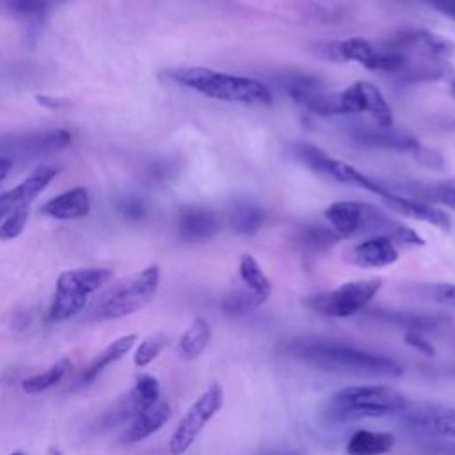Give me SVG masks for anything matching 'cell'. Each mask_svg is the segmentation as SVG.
<instances>
[{"mask_svg":"<svg viewBox=\"0 0 455 455\" xmlns=\"http://www.w3.org/2000/svg\"><path fill=\"white\" fill-rule=\"evenodd\" d=\"M167 341H169V338H167L165 334H162V332L146 338V339L137 347V350H135V354H133V364H135L137 368H144V366H148L149 363H153V361L162 354V350L167 347Z\"/></svg>","mask_w":455,"mask_h":455,"instance_id":"obj_27","label":"cell"},{"mask_svg":"<svg viewBox=\"0 0 455 455\" xmlns=\"http://www.w3.org/2000/svg\"><path fill=\"white\" fill-rule=\"evenodd\" d=\"M171 414H172L171 405L165 400L155 402L151 407H148L146 411L137 414L128 423V427L123 430L119 441L123 444H133V443H139V441L149 437L151 434L158 432L171 419Z\"/></svg>","mask_w":455,"mask_h":455,"instance_id":"obj_17","label":"cell"},{"mask_svg":"<svg viewBox=\"0 0 455 455\" xmlns=\"http://www.w3.org/2000/svg\"><path fill=\"white\" fill-rule=\"evenodd\" d=\"M160 286V267L149 265L144 270L119 281L108 290L94 307L96 320H114L128 316L146 307Z\"/></svg>","mask_w":455,"mask_h":455,"instance_id":"obj_6","label":"cell"},{"mask_svg":"<svg viewBox=\"0 0 455 455\" xmlns=\"http://www.w3.org/2000/svg\"><path fill=\"white\" fill-rule=\"evenodd\" d=\"M119 208H121V212H123V215H124V217L133 219V220H137V219L144 217V213H146L144 204H142L139 199H135V197H128V199H124V201L119 204Z\"/></svg>","mask_w":455,"mask_h":455,"instance_id":"obj_34","label":"cell"},{"mask_svg":"<svg viewBox=\"0 0 455 455\" xmlns=\"http://www.w3.org/2000/svg\"><path fill=\"white\" fill-rule=\"evenodd\" d=\"M380 286H382L380 279H359V281L343 283L341 286L331 291L316 293L306 299V306L323 316H334V318L352 316L371 302V299L377 295Z\"/></svg>","mask_w":455,"mask_h":455,"instance_id":"obj_9","label":"cell"},{"mask_svg":"<svg viewBox=\"0 0 455 455\" xmlns=\"http://www.w3.org/2000/svg\"><path fill=\"white\" fill-rule=\"evenodd\" d=\"M300 240H302V245L311 251H323L334 245L339 240V236L334 233L332 228L327 229L322 226H313L300 235Z\"/></svg>","mask_w":455,"mask_h":455,"instance_id":"obj_28","label":"cell"},{"mask_svg":"<svg viewBox=\"0 0 455 455\" xmlns=\"http://www.w3.org/2000/svg\"><path fill=\"white\" fill-rule=\"evenodd\" d=\"M451 91H453V94H455V78H453V84H451Z\"/></svg>","mask_w":455,"mask_h":455,"instance_id":"obj_43","label":"cell"},{"mask_svg":"<svg viewBox=\"0 0 455 455\" xmlns=\"http://www.w3.org/2000/svg\"><path fill=\"white\" fill-rule=\"evenodd\" d=\"M9 455H25L23 451H12V453H9Z\"/></svg>","mask_w":455,"mask_h":455,"instance_id":"obj_42","label":"cell"},{"mask_svg":"<svg viewBox=\"0 0 455 455\" xmlns=\"http://www.w3.org/2000/svg\"><path fill=\"white\" fill-rule=\"evenodd\" d=\"M220 229L219 215L204 206L187 204L178 215V233L187 242H204Z\"/></svg>","mask_w":455,"mask_h":455,"instance_id":"obj_14","label":"cell"},{"mask_svg":"<svg viewBox=\"0 0 455 455\" xmlns=\"http://www.w3.org/2000/svg\"><path fill=\"white\" fill-rule=\"evenodd\" d=\"M265 455H299L297 451H290V450H277V451H270Z\"/></svg>","mask_w":455,"mask_h":455,"instance_id":"obj_40","label":"cell"},{"mask_svg":"<svg viewBox=\"0 0 455 455\" xmlns=\"http://www.w3.org/2000/svg\"><path fill=\"white\" fill-rule=\"evenodd\" d=\"M288 94L302 105L306 110L318 116H339V114H368L380 128L393 124V110L380 92V89L370 82H354L341 91L318 89L313 84H293L288 87Z\"/></svg>","mask_w":455,"mask_h":455,"instance_id":"obj_1","label":"cell"},{"mask_svg":"<svg viewBox=\"0 0 455 455\" xmlns=\"http://www.w3.org/2000/svg\"><path fill=\"white\" fill-rule=\"evenodd\" d=\"M50 455H62V453H60V451H59V450H55V448H52V450H50Z\"/></svg>","mask_w":455,"mask_h":455,"instance_id":"obj_41","label":"cell"},{"mask_svg":"<svg viewBox=\"0 0 455 455\" xmlns=\"http://www.w3.org/2000/svg\"><path fill=\"white\" fill-rule=\"evenodd\" d=\"M382 203L403 215V217H409V219H414V220H421L425 224H430V226H435L439 229H450V217L444 210L437 208V206H432L428 203H421V201H416V199H411V197H405V196H400L396 192H389L386 197H382Z\"/></svg>","mask_w":455,"mask_h":455,"instance_id":"obj_16","label":"cell"},{"mask_svg":"<svg viewBox=\"0 0 455 455\" xmlns=\"http://www.w3.org/2000/svg\"><path fill=\"white\" fill-rule=\"evenodd\" d=\"M57 169L52 165H39L37 169H34L20 185H16L14 188L4 192L9 204L14 208L20 206H30V203L52 183V180L55 178Z\"/></svg>","mask_w":455,"mask_h":455,"instance_id":"obj_19","label":"cell"},{"mask_svg":"<svg viewBox=\"0 0 455 455\" xmlns=\"http://www.w3.org/2000/svg\"><path fill=\"white\" fill-rule=\"evenodd\" d=\"M428 451L430 453H434V455H455V444H451V443H441V444H432L430 448H428Z\"/></svg>","mask_w":455,"mask_h":455,"instance_id":"obj_37","label":"cell"},{"mask_svg":"<svg viewBox=\"0 0 455 455\" xmlns=\"http://www.w3.org/2000/svg\"><path fill=\"white\" fill-rule=\"evenodd\" d=\"M210 338H212V331L208 322L204 318H196L190 323V327L181 334L176 345V352L181 359L192 361L203 354V350L210 343Z\"/></svg>","mask_w":455,"mask_h":455,"instance_id":"obj_23","label":"cell"},{"mask_svg":"<svg viewBox=\"0 0 455 455\" xmlns=\"http://www.w3.org/2000/svg\"><path fill=\"white\" fill-rule=\"evenodd\" d=\"M0 220H2V219H0Z\"/></svg>","mask_w":455,"mask_h":455,"instance_id":"obj_44","label":"cell"},{"mask_svg":"<svg viewBox=\"0 0 455 455\" xmlns=\"http://www.w3.org/2000/svg\"><path fill=\"white\" fill-rule=\"evenodd\" d=\"M366 203L359 201H336L323 210V217L339 238H350L364 229Z\"/></svg>","mask_w":455,"mask_h":455,"instance_id":"obj_15","label":"cell"},{"mask_svg":"<svg viewBox=\"0 0 455 455\" xmlns=\"http://www.w3.org/2000/svg\"><path fill=\"white\" fill-rule=\"evenodd\" d=\"M224 391L220 384H212L185 412L181 421L169 441V451L172 455H183L197 439L204 425L222 409Z\"/></svg>","mask_w":455,"mask_h":455,"instance_id":"obj_11","label":"cell"},{"mask_svg":"<svg viewBox=\"0 0 455 455\" xmlns=\"http://www.w3.org/2000/svg\"><path fill=\"white\" fill-rule=\"evenodd\" d=\"M36 100H37L43 107H48V108H60L62 105H66V101L57 100V98H48V96H36Z\"/></svg>","mask_w":455,"mask_h":455,"instance_id":"obj_38","label":"cell"},{"mask_svg":"<svg viewBox=\"0 0 455 455\" xmlns=\"http://www.w3.org/2000/svg\"><path fill=\"white\" fill-rule=\"evenodd\" d=\"M167 76L172 82L212 100L261 107L272 103V91L268 89V85L251 76L233 75L201 66L172 68L167 71Z\"/></svg>","mask_w":455,"mask_h":455,"instance_id":"obj_4","label":"cell"},{"mask_svg":"<svg viewBox=\"0 0 455 455\" xmlns=\"http://www.w3.org/2000/svg\"><path fill=\"white\" fill-rule=\"evenodd\" d=\"M405 425L425 434L455 439V407L441 403H407L400 412Z\"/></svg>","mask_w":455,"mask_h":455,"instance_id":"obj_12","label":"cell"},{"mask_svg":"<svg viewBox=\"0 0 455 455\" xmlns=\"http://www.w3.org/2000/svg\"><path fill=\"white\" fill-rule=\"evenodd\" d=\"M434 9L443 12L444 16L451 18L455 21V0H427Z\"/></svg>","mask_w":455,"mask_h":455,"instance_id":"obj_36","label":"cell"},{"mask_svg":"<svg viewBox=\"0 0 455 455\" xmlns=\"http://www.w3.org/2000/svg\"><path fill=\"white\" fill-rule=\"evenodd\" d=\"M135 341H137V334H124V336L114 339V341H112L110 345H107V347L94 357V361L85 368L82 380H84V382L94 380L107 366H110L112 363L123 359V357L133 348Z\"/></svg>","mask_w":455,"mask_h":455,"instance_id":"obj_22","label":"cell"},{"mask_svg":"<svg viewBox=\"0 0 455 455\" xmlns=\"http://www.w3.org/2000/svg\"><path fill=\"white\" fill-rule=\"evenodd\" d=\"M384 46L396 55L398 69L395 75L403 80H443L451 73L450 60L455 44L441 34L425 28L403 30L387 39Z\"/></svg>","mask_w":455,"mask_h":455,"instance_id":"obj_2","label":"cell"},{"mask_svg":"<svg viewBox=\"0 0 455 455\" xmlns=\"http://www.w3.org/2000/svg\"><path fill=\"white\" fill-rule=\"evenodd\" d=\"M315 53L323 60L336 64L357 62L370 71L395 75L398 68V59L389 48H386L384 44L377 46L363 37L325 41L315 46Z\"/></svg>","mask_w":455,"mask_h":455,"instance_id":"obj_8","label":"cell"},{"mask_svg":"<svg viewBox=\"0 0 455 455\" xmlns=\"http://www.w3.org/2000/svg\"><path fill=\"white\" fill-rule=\"evenodd\" d=\"M411 155H412V158H414L419 165H423V167H427V169H432V171H441V169H444V158H443L435 149L427 148L423 142H419L418 148H416Z\"/></svg>","mask_w":455,"mask_h":455,"instance_id":"obj_31","label":"cell"},{"mask_svg":"<svg viewBox=\"0 0 455 455\" xmlns=\"http://www.w3.org/2000/svg\"><path fill=\"white\" fill-rule=\"evenodd\" d=\"M263 210L251 203L236 204L229 213V224L240 235H254L263 226Z\"/></svg>","mask_w":455,"mask_h":455,"instance_id":"obj_26","label":"cell"},{"mask_svg":"<svg viewBox=\"0 0 455 455\" xmlns=\"http://www.w3.org/2000/svg\"><path fill=\"white\" fill-rule=\"evenodd\" d=\"M110 277L112 270L103 267L73 268L62 272L55 283V293L50 304L48 318L52 322H64L78 315L85 307L89 297Z\"/></svg>","mask_w":455,"mask_h":455,"instance_id":"obj_7","label":"cell"},{"mask_svg":"<svg viewBox=\"0 0 455 455\" xmlns=\"http://www.w3.org/2000/svg\"><path fill=\"white\" fill-rule=\"evenodd\" d=\"M403 339H405V343H407L409 347L416 348V350H418L419 354H423V355L432 357V355L435 354V350H434V347L430 345V341H427L418 331H407L405 336H403Z\"/></svg>","mask_w":455,"mask_h":455,"instance_id":"obj_33","label":"cell"},{"mask_svg":"<svg viewBox=\"0 0 455 455\" xmlns=\"http://www.w3.org/2000/svg\"><path fill=\"white\" fill-rule=\"evenodd\" d=\"M395 446V435L389 432L357 430L347 443L348 455H384Z\"/></svg>","mask_w":455,"mask_h":455,"instance_id":"obj_21","label":"cell"},{"mask_svg":"<svg viewBox=\"0 0 455 455\" xmlns=\"http://www.w3.org/2000/svg\"><path fill=\"white\" fill-rule=\"evenodd\" d=\"M435 297L441 300V302H446L450 306L455 307V284H437L435 286Z\"/></svg>","mask_w":455,"mask_h":455,"instance_id":"obj_35","label":"cell"},{"mask_svg":"<svg viewBox=\"0 0 455 455\" xmlns=\"http://www.w3.org/2000/svg\"><path fill=\"white\" fill-rule=\"evenodd\" d=\"M60 0H0V7L25 23L43 21Z\"/></svg>","mask_w":455,"mask_h":455,"instance_id":"obj_24","label":"cell"},{"mask_svg":"<svg viewBox=\"0 0 455 455\" xmlns=\"http://www.w3.org/2000/svg\"><path fill=\"white\" fill-rule=\"evenodd\" d=\"M28 220V206L14 208L0 224V240H12L21 235Z\"/></svg>","mask_w":455,"mask_h":455,"instance_id":"obj_29","label":"cell"},{"mask_svg":"<svg viewBox=\"0 0 455 455\" xmlns=\"http://www.w3.org/2000/svg\"><path fill=\"white\" fill-rule=\"evenodd\" d=\"M407 398L389 386H348L331 395L325 416L334 423H347L363 418L400 414Z\"/></svg>","mask_w":455,"mask_h":455,"instance_id":"obj_5","label":"cell"},{"mask_svg":"<svg viewBox=\"0 0 455 455\" xmlns=\"http://www.w3.org/2000/svg\"><path fill=\"white\" fill-rule=\"evenodd\" d=\"M400 252L396 243L389 236H370L354 247H350L345 254L347 261L361 268H382L396 263Z\"/></svg>","mask_w":455,"mask_h":455,"instance_id":"obj_13","label":"cell"},{"mask_svg":"<svg viewBox=\"0 0 455 455\" xmlns=\"http://www.w3.org/2000/svg\"><path fill=\"white\" fill-rule=\"evenodd\" d=\"M297 156L316 174L325 176L329 180H334L341 185H348L354 188H361L366 192H371L375 196H379L380 199L386 197L391 190L386 188L380 181H377L375 178L364 174L363 171H359L357 167L332 158L329 155H325L322 149L309 146V144H300L297 149Z\"/></svg>","mask_w":455,"mask_h":455,"instance_id":"obj_10","label":"cell"},{"mask_svg":"<svg viewBox=\"0 0 455 455\" xmlns=\"http://www.w3.org/2000/svg\"><path fill=\"white\" fill-rule=\"evenodd\" d=\"M238 277L242 283V288L252 293L261 304L270 297L272 284L259 267L258 259L251 254H243L238 261Z\"/></svg>","mask_w":455,"mask_h":455,"instance_id":"obj_20","label":"cell"},{"mask_svg":"<svg viewBox=\"0 0 455 455\" xmlns=\"http://www.w3.org/2000/svg\"><path fill=\"white\" fill-rule=\"evenodd\" d=\"M69 368H71L69 359H60L55 364H52L48 370L23 379L21 380V389L27 395L43 393V391L53 387L55 384H59L64 379V375L69 371Z\"/></svg>","mask_w":455,"mask_h":455,"instance_id":"obj_25","label":"cell"},{"mask_svg":"<svg viewBox=\"0 0 455 455\" xmlns=\"http://www.w3.org/2000/svg\"><path fill=\"white\" fill-rule=\"evenodd\" d=\"M11 169H12V160L5 158V156H0V183L11 172Z\"/></svg>","mask_w":455,"mask_h":455,"instance_id":"obj_39","label":"cell"},{"mask_svg":"<svg viewBox=\"0 0 455 455\" xmlns=\"http://www.w3.org/2000/svg\"><path fill=\"white\" fill-rule=\"evenodd\" d=\"M386 318L389 322L396 323V325H402V327H407L409 331H418V332L437 325V318H432V316H427V315H403V313H398V315H386Z\"/></svg>","mask_w":455,"mask_h":455,"instance_id":"obj_30","label":"cell"},{"mask_svg":"<svg viewBox=\"0 0 455 455\" xmlns=\"http://www.w3.org/2000/svg\"><path fill=\"white\" fill-rule=\"evenodd\" d=\"M430 197L434 201L455 210V178H448L443 181H437L430 187Z\"/></svg>","mask_w":455,"mask_h":455,"instance_id":"obj_32","label":"cell"},{"mask_svg":"<svg viewBox=\"0 0 455 455\" xmlns=\"http://www.w3.org/2000/svg\"><path fill=\"white\" fill-rule=\"evenodd\" d=\"M91 212V197L84 187L66 190L41 206V213L57 220L82 219Z\"/></svg>","mask_w":455,"mask_h":455,"instance_id":"obj_18","label":"cell"},{"mask_svg":"<svg viewBox=\"0 0 455 455\" xmlns=\"http://www.w3.org/2000/svg\"><path fill=\"white\" fill-rule=\"evenodd\" d=\"M283 352L327 370H341L357 375L379 377H400L403 373L402 366L384 354L361 350L331 339H290L284 343Z\"/></svg>","mask_w":455,"mask_h":455,"instance_id":"obj_3","label":"cell"}]
</instances>
